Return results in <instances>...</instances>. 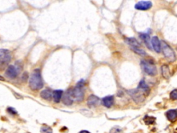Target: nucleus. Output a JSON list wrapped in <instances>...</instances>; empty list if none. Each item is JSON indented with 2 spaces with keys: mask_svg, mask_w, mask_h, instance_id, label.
I'll use <instances>...</instances> for the list:
<instances>
[{
  "mask_svg": "<svg viewBox=\"0 0 177 133\" xmlns=\"http://www.w3.org/2000/svg\"><path fill=\"white\" fill-rule=\"evenodd\" d=\"M165 115H166L167 119L169 120L171 122H174L176 121V117H177V113H176V110H168L166 113H165Z\"/></svg>",
  "mask_w": 177,
  "mask_h": 133,
  "instance_id": "2eb2a0df",
  "label": "nucleus"
},
{
  "mask_svg": "<svg viewBox=\"0 0 177 133\" xmlns=\"http://www.w3.org/2000/svg\"><path fill=\"white\" fill-rule=\"evenodd\" d=\"M79 133H91V132H88V131L87 130H82V131H80Z\"/></svg>",
  "mask_w": 177,
  "mask_h": 133,
  "instance_id": "a878e982",
  "label": "nucleus"
},
{
  "mask_svg": "<svg viewBox=\"0 0 177 133\" xmlns=\"http://www.w3.org/2000/svg\"><path fill=\"white\" fill-rule=\"evenodd\" d=\"M125 43L130 46L131 48H141V44L134 38H127L125 39Z\"/></svg>",
  "mask_w": 177,
  "mask_h": 133,
  "instance_id": "f8f14e48",
  "label": "nucleus"
},
{
  "mask_svg": "<svg viewBox=\"0 0 177 133\" xmlns=\"http://www.w3.org/2000/svg\"><path fill=\"white\" fill-rule=\"evenodd\" d=\"M11 53L8 49H0V63L6 64L11 61Z\"/></svg>",
  "mask_w": 177,
  "mask_h": 133,
  "instance_id": "423d86ee",
  "label": "nucleus"
},
{
  "mask_svg": "<svg viewBox=\"0 0 177 133\" xmlns=\"http://www.w3.org/2000/svg\"><path fill=\"white\" fill-rule=\"evenodd\" d=\"M28 74H27L26 72V73H24V74H23V76H22V79H23V80H24V81H26V79L28 78Z\"/></svg>",
  "mask_w": 177,
  "mask_h": 133,
  "instance_id": "393cba45",
  "label": "nucleus"
},
{
  "mask_svg": "<svg viewBox=\"0 0 177 133\" xmlns=\"http://www.w3.org/2000/svg\"><path fill=\"white\" fill-rule=\"evenodd\" d=\"M170 98H171V99L173 100H176V98H177V90H176V89L172 91V92H171V94H170Z\"/></svg>",
  "mask_w": 177,
  "mask_h": 133,
  "instance_id": "4be33fe9",
  "label": "nucleus"
},
{
  "mask_svg": "<svg viewBox=\"0 0 177 133\" xmlns=\"http://www.w3.org/2000/svg\"><path fill=\"white\" fill-rule=\"evenodd\" d=\"M7 111H8V112L10 113V114H13V115H15V114H17V112L16 111V110L13 108H9L7 109Z\"/></svg>",
  "mask_w": 177,
  "mask_h": 133,
  "instance_id": "5701e85b",
  "label": "nucleus"
},
{
  "mask_svg": "<svg viewBox=\"0 0 177 133\" xmlns=\"http://www.w3.org/2000/svg\"><path fill=\"white\" fill-rule=\"evenodd\" d=\"M131 49L133 51H134L136 54L140 55V56H145L147 55V53H146L145 51L144 50H143L141 48H137V47L131 48Z\"/></svg>",
  "mask_w": 177,
  "mask_h": 133,
  "instance_id": "aec40b11",
  "label": "nucleus"
},
{
  "mask_svg": "<svg viewBox=\"0 0 177 133\" xmlns=\"http://www.w3.org/2000/svg\"><path fill=\"white\" fill-rule=\"evenodd\" d=\"M161 72L162 76H163L165 78L168 79L170 77V76H171L170 68H169L168 65H163L161 66Z\"/></svg>",
  "mask_w": 177,
  "mask_h": 133,
  "instance_id": "a211bd4d",
  "label": "nucleus"
},
{
  "mask_svg": "<svg viewBox=\"0 0 177 133\" xmlns=\"http://www.w3.org/2000/svg\"><path fill=\"white\" fill-rule=\"evenodd\" d=\"M84 88H85V80H80L73 90H71L73 100H75L78 102L82 101L83 100L84 95H85V89Z\"/></svg>",
  "mask_w": 177,
  "mask_h": 133,
  "instance_id": "7ed1b4c3",
  "label": "nucleus"
},
{
  "mask_svg": "<svg viewBox=\"0 0 177 133\" xmlns=\"http://www.w3.org/2000/svg\"><path fill=\"white\" fill-rule=\"evenodd\" d=\"M41 133H53V130L48 126H43L40 129Z\"/></svg>",
  "mask_w": 177,
  "mask_h": 133,
  "instance_id": "412c9836",
  "label": "nucleus"
},
{
  "mask_svg": "<svg viewBox=\"0 0 177 133\" xmlns=\"http://www.w3.org/2000/svg\"><path fill=\"white\" fill-rule=\"evenodd\" d=\"M62 94H63V91L62 90H57L53 92V98L55 103H59L60 101Z\"/></svg>",
  "mask_w": 177,
  "mask_h": 133,
  "instance_id": "f3484780",
  "label": "nucleus"
},
{
  "mask_svg": "<svg viewBox=\"0 0 177 133\" xmlns=\"http://www.w3.org/2000/svg\"><path fill=\"white\" fill-rule=\"evenodd\" d=\"M44 86L40 69H35L31 74L29 80V87L32 90H38Z\"/></svg>",
  "mask_w": 177,
  "mask_h": 133,
  "instance_id": "f03ea898",
  "label": "nucleus"
},
{
  "mask_svg": "<svg viewBox=\"0 0 177 133\" xmlns=\"http://www.w3.org/2000/svg\"><path fill=\"white\" fill-rule=\"evenodd\" d=\"M151 45L156 52H160V43L157 36H154L151 39Z\"/></svg>",
  "mask_w": 177,
  "mask_h": 133,
  "instance_id": "9b49d317",
  "label": "nucleus"
},
{
  "mask_svg": "<svg viewBox=\"0 0 177 133\" xmlns=\"http://www.w3.org/2000/svg\"><path fill=\"white\" fill-rule=\"evenodd\" d=\"M121 132V129L119 128L118 127H114L110 130V133H120Z\"/></svg>",
  "mask_w": 177,
  "mask_h": 133,
  "instance_id": "b1692460",
  "label": "nucleus"
},
{
  "mask_svg": "<svg viewBox=\"0 0 177 133\" xmlns=\"http://www.w3.org/2000/svg\"><path fill=\"white\" fill-rule=\"evenodd\" d=\"M40 96H41V97L43 98V99L50 100H51V98H52L53 97V92L52 91L49 90V89H46V90H43L42 92L40 93Z\"/></svg>",
  "mask_w": 177,
  "mask_h": 133,
  "instance_id": "dca6fc26",
  "label": "nucleus"
},
{
  "mask_svg": "<svg viewBox=\"0 0 177 133\" xmlns=\"http://www.w3.org/2000/svg\"><path fill=\"white\" fill-rule=\"evenodd\" d=\"M72 89H69L65 92L62 96V103L66 105H71L73 103V98L72 96Z\"/></svg>",
  "mask_w": 177,
  "mask_h": 133,
  "instance_id": "6e6552de",
  "label": "nucleus"
},
{
  "mask_svg": "<svg viewBox=\"0 0 177 133\" xmlns=\"http://www.w3.org/2000/svg\"><path fill=\"white\" fill-rule=\"evenodd\" d=\"M4 80H5V79H4V78L2 77V76L0 75V80H1V81H4Z\"/></svg>",
  "mask_w": 177,
  "mask_h": 133,
  "instance_id": "bb28decb",
  "label": "nucleus"
},
{
  "mask_svg": "<svg viewBox=\"0 0 177 133\" xmlns=\"http://www.w3.org/2000/svg\"><path fill=\"white\" fill-rule=\"evenodd\" d=\"M141 66L143 71L145 74H147V75L153 76L157 74V67H156V65L152 61L142 60L141 62Z\"/></svg>",
  "mask_w": 177,
  "mask_h": 133,
  "instance_id": "39448f33",
  "label": "nucleus"
},
{
  "mask_svg": "<svg viewBox=\"0 0 177 133\" xmlns=\"http://www.w3.org/2000/svg\"><path fill=\"white\" fill-rule=\"evenodd\" d=\"M160 51H162L164 56L169 62H174L176 61V54L172 49L165 41H161Z\"/></svg>",
  "mask_w": 177,
  "mask_h": 133,
  "instance_id": "20e7f679",
  "label": "nucleus"
},
{
  "mask_svg": "<svg viewBox=\"0 0 177 133\" xmlns=\"http://www.w3.org/2000/svg\"><path fill=\"white\" fill-rule=\"evenodd\" d=\"M149 92L150 89L144 80L140 81L137 88L128 91L129 94L131 96L136 103H141L144 101L145 97L148 96Z\"/></svg>",
  "mask_w": 177,
  "mask_h": 133,
  "instance_id": "f257e3e1",
  "label": "nucleus"
},
{
  "mask_svg": "<svg viewBox=\"0 0 177 133\" xmlns=\"http://www.w3.org/2000/svg\"><path fill=\"white\" fill-rule=\"evenodd\" d=\"M152 6V3L150 1H138L135 5V9L140 11H147L150 9Z\"/></svg>",
  "mask_w": 177,
  "mask_h": 133,
  "instance_id": "0eeeda50",
  "label": "nucleus"
},
{
  "mask_svg": "<svg viewBox=\"0 0 177 133\" xmlns=\"http://www.w3.org/2000/svg\"><path fill=\"white\" fill-rule=\"evenodd\" d=\"M140 38L143 40V41L144 42L145 45H146V47L149 49H152V45H151L150 43V36H149V34L147 33H141L140 34Z\"/></svg>",
  "mask_w": 177,
  "mask_h": 133,
  "instance_id": "ddd939ff",
  "label": "nucleus"
},
{
  "mask_svg": "<svg viewBox=\"0 0 177 133\" xmlns=\"http://www.w3.org/2000/svg\"><path fill=\"white\" fill-rule=\"evenodd\" d=\"M143 120H144L145 124L151 125V124H153L154 122H155L156 118L153 117V116H145L144 117V119H143Z\"/></svg>",
  "mask_w": 177,
  "mask_h": 133,
  "instance_id": "6ab92c4d",
  "label": "nucleus"
},
{
  "mask_svg": "<svg viewBox=\"0 0 177 133\" xmlns=\"http://www.w3.org/2000/svg\"><path fill=\"white\" fill-rule=\"evenodd\" d=\"M100 99L98 96H95L94 94L90 95L88 97L87 99V105L90 108H94V107L97 106L99 104Z\"/></svg>",
  "mask_w": 177,
  "mask_h": 133,
  "instance_id": "9d476101",
  "label": "nucleus"
},
{
  "mask_svg": "<svg viewBox=\"0 0 177 133\" xmlns=\"http://www.w3.org/2000/svg\"><path fill=\"white\" fill-rule=\"evenodd\" d=\"M114 98L113 96H107L102 98V104L106 108H111L114 105Z\"/></svg>",
  "mask_w": 177,
  "mask_h": 133,
  "instance_id": "4468645a",
  "label": "nucleus"
},
{
  "mask_svg": "<svg viewBox=\"0 0 177 133\" xmlns=\"http://www.w3.org/2000/svg\"><path fill=\"white\" fill-rule=\"evenodd\" d=\"M18 75V71L16 69V67L13 65L9 66L6 71V76L9 77V78L13 79L15 78Z\"/></svg>",
  "mask_w": 177,
  "mask_h": 133,
  "instance_id": "1a4fd4ad",
  "label": "nucleus"
}]
</instances>
